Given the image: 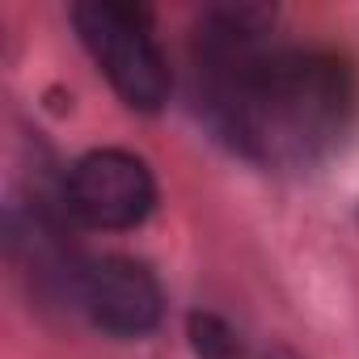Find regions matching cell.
<instances>
[{
  "instance_id": "obj_3",
  "label": "cell",
  "mask_w": 359,
  "mask_h": 359,
  "mask_svg": "<svg viewBox=\"0 0 359 359\" xmlns=\"http://www.w3.org/2000/svg\"><path fill=\"white\" fill-rule=\"evenodd\" d=\"M156 173L131 148H89L60 182V212L93 233H131L156 212Z\"/></svg>"
},
{
  "instance_id": "obj_4",
  "label": "cell",
  "mask_w": 359,
  "mask_h": 359,
  "mask_svg": "<svg viewBox=\"0 0 359 359\" xmlns=\"http://www.w3.org/2000/svg\"><path fill=\"white\" fill-rule=\"evenodd\" d=\"M68 300L97 334L118 338V342L148 338L165 317L161 279L148 271V262H140L131 254L81 258L72 271Z\"/></svg>"
},
{
  "instance_id": "obj_1",
  "label": "cell",
  "mask_w": 359,
  "mask_h": 359,
  "mask_svg": "<svg viewBox=\"0 0 359 359\" xmlns=\"http://www.w3.org/2000/svg\"><path fill=\"white\" fill-rule=\"evenodd\" d=\"M199 123L233 156L266 173L325 165L359 118V72L338 47H271L258 60L191 76Z\"/></svg>"
},
{
  "instance_id": "obj_5",
  "label": "cell",
  "mask_w": 359,
  "mask_h": 359,
  "mask_svg": "<svg viewBox=\"0 0 359 359\" xmlns=\"http://www.w3.org/2000/svg\"><path fill=\"white\" fill-rule=\"evenodd\" d=\"M187 342H191L195 359H245L237 330L220 313H208V309H195L187 317Z\"/></svg>"
},
{
  "instance_id": "obj_2",
  "label": "cell",
  "mask_w": 359,
  "mask_h": 359,
  "mask_svg": "<svg viewBox=\"0 0 359 359\" xmlns=\"http://www.w3.org/2000/svg\"><path fill=\"white\" fill-rule=\"evenodd\" d=\"M76 43L110 85V93L144 118H156L173 93V68L152 34V13L118 0H76L68 5Z\"/></svg>"
},
{
  "instance_id": "obj_6",
  "label": "cell",
  "mask_w": 359,
  "mask_h": 359,
  "mask_svg": "<svg viewBox=\"0 0 359 359\" xmlns=\"http://www.w3.org/2000/svg\"><path fill=\"white\" fill-rule=\"evenodd\" d=\"M262 359H304V355H300V351H292L287 342H271V346L262 351Z\"/></svg>"
}]
</instances>
